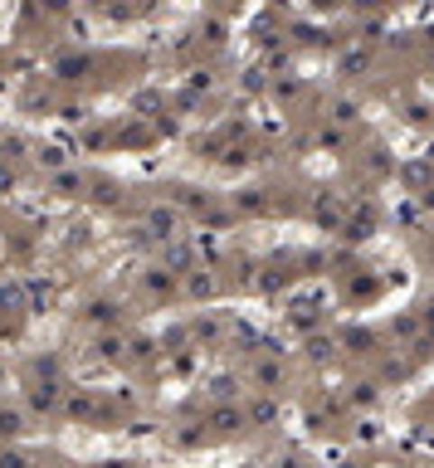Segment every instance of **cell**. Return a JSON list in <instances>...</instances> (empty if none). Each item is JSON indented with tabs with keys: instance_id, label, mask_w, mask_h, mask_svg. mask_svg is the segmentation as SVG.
<instances>
[{
	"instance_id": "obj_1",
	"label": "cell",
	"mask_w": 434,
	"mask_h": 468,
	"mask_svg": "<svg viewBox=\"0 0 434 468\" xmlns=\"http://www.w3.org/2000/svg\"><path fill=\"white\" fill-rule=\"evenodd\" d=\"M152 230H162V239H171V230H176V215H171V210H156V215H152Z\"/></svg>"
},
{
	"instance_id": "obj_4",
	"label": "cell",
	"mask_w": 434,
	"mask_h": 468,
	"mask_svg": "<svg viewBox=\"0 0 434 468\" xmlns=\"http://www.w3.org/2000/svg\"><path fill=\"white\" fill-rule=\"evenodd\" d=\"M107 468H123V463H107Z\"/></svg>"
},
{
	"instance_id": "obj_2",
	"label": "cell",
	"mask_w": 434,
	"mask_h": 468,
	"mask_svg": "<svg viewBox=\"0 0 434 468\" xmlns=\"http://www.w3.org/2000/svg\"><path fill=\"white\" fill-rule=\"evenodd\" d=\"M20 429V415H0V435H15Z\"/></svg>"
},
{
	"instance_id": "obj_3",
	"label": "cell",
	"mask_w": 434,
	"mask_h": 468,
	"mask_svg": "<svg viewBox=\"0 0 434 468\" xmlns=\"http://www.w3.org/2000/svg\"><path fill=\"white\" fill-rule=\"evenodd\" d=\"M0 468H25V454H0Z\"/></svg>"
}]
</instances>
